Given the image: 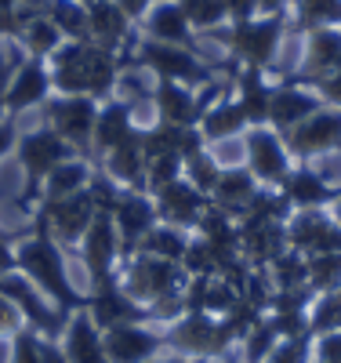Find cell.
<instances>
[{
  "mask_svg": "<svg viewBox=\"0 0 341 363\" xmlns=\"http://www.w3.org/2000/svg\"><path fill=\"white\" fill-rule=\"evenodd\" d=\"M258 189H262V182L243 164H229V167L218 171V182H214V189H211V207H218V211H225V215L240 218V211L251 203V196Z\"/></svg>",
  "mask_w": 341,
  "mask_h": 363,
  "instance_id": "24",
  "label": "cell"
},
{
  "mask_svg": "<svg viewBox=\"0 0 341 363\" xmlns=\"http://www.w3.org/2000/svg\"><path fill=\"white\" fill-rule=\"evenodd\" d=\"M18 8V0H0V15H4V11H15Z\"/></svg>",
  "mask_w": 341,
  "mask_h": 363,
  "instance_id": "53",
  "label": "cell"
},
{
  "mask_svg": "<svg viewBox=\"0 0 341 363\" xmlns=\"http://www.w3.org/2000/svg\"><path fill=\"white\" fill-rule=\"evenodd\" d=\"M164 338L171 352L203 356L211 363L236 352L243 342L229 316H211V313H181L178 320L164 323Z\"/></svg>",
  "mask_w": 341,
  "mask_h": 363,
  "instance_id": "3",
  "label": "cell"
},
{
  "mask_svg": "<svg viewBox=\"0 0 341 363\" xmlns=\"http://www.w3.org/2000/svg\"><path fill=\"white\" fill-rule=\"evenodd\" d=\"M62 352L69 363H109L106 356V342H102V327L87 316V309H77L66 320V330L58 338Z\"/></svg>",
  "mask_w": 341,
  "mask_h": 363,
  "instance_id": "21",
  "label": "cell"
},
{
  "mask_svg": "<svg viewBox=\"0 0 341 363\" xmlns=\"http://www.w3.org/2000/svg\"><path fill=\"white\" fill-rule=\"evenodd\" d=\"M116 277H120L123 291L135 301H142V306H152V301L181 291L185 280H189L181 265L152 258V255H123L120 265H116Z\"/></svg>",
  "mask_w": 341,
  "mask_h": 363,
  "instance_id": "4",
  "label": "cell"
},
{
  "mask_svg": "<svg viewBox=\"0 0 341 363\" xmlns=\"http://www.w3.org/2000/svg\"><path fill=\"white\" fill-rule=\"evenodd\" d=\"M284 145H287V153L294 157V164H308L316 157L337 153L341 149V109L320 106L316 113H308L301 124L284 131Z\"/></svg>",
  "mask_w": 341,
  "mask_h": 363,
  "instance_id": "8",
  "label": "cell"
},
{
  "mask_svg": "<svg viewBox=\"0 0 341 363\" xmlns=\"http://www.w3.org/2000/svg\"><path fill=\"white\" fill-rule=\"evenodd\" d=\"M337 66H341V29H337V26H334V29H316V33H308L301 69H298L291 80L313 87L320 77L334 73Z\"/></svg>",
  "mask_w": 341,
  "mask_h": 363,
  "instance_id": "22",
  "label": "cell"
},
{
  "mask_svg": "<svg viewBox=\"0 0 341 363\" xmlns=\"http://www.w3.org/2000/svg\"><path fill=\"white\" fill-rule=\"evenodd\" d=\"M255 11H258V0H225L229 22H251Z\"/></svg>",
  "mask_w": 341,
  "mask_h": 363,
  "instance_id": "46",
  "label": "cell"
},
{
  "mask_svg": "<svg viewBox=\"0 0 341 363\" xmlns=\"http://www.w3.org/2000/svg\"><path fill=\"white\" fill-rule=\"evenodd\" d=\"M15 258H18V272L51 301L58 313L73 316L77 309L87 306V294H80L73 277H69L66 251H62L44 229H37L33 222H29V233L22 240H15Z\"/></svg>",
  "mask_w": 341,
  "mask_h": 363,
  "instance_id": "2",
  "label": "cell"
},
{
  "mask_svg": "<svg viewBox=\"0 0 341 363\" xmlns=\"http://www.w3.org/2000/svg\"><path fill=\"white\" fill-rule=\"evenodd\" d=\"M240 225V255L251 269H269L287 251V222H236Z\"/></svg>",
  "mask_w": 341,
  "mask_h": 363,
  "instance_id": "19",
  "label": "cell"
},
{
  "mask_svg": "<svg viewBox=\"0 0 341 363\" xmlns=\"http://www.w3.org/2000/svg\"><path fill=\"white\" fill-rule=\"evenodd\" d=\"M243 167L251 171L262 186L276 189L294 167V157L287 153L284 135L272 128H247L243 131Z\"/></svg>",
  "mask_w": 341,
  "mask_h": 363,
  "instance_id": "10",
  "label": "cell"
},
{
  "mask_svg": "<svg viewBox=\"0 0 341 363\" xmlns=\"http://www.w3.org/2000/svg\"><path fill=\"white\" fill-rule=\"evenodd\" d=\"M138 66L157 73L160 80H174V84H185V87H203L214 80V73L200 62V58L189 51V48H174V44H160V40H145L138 51Z\"/></svg>",
  "mask_w": 341,
  "mask_h": 363,
  "instance_id": "9",
  "label": "cell"
},
{
  "mask_svg": "<svg viewBox=\"0 0 341 363\" xmlns=\"http://www.w3.org/2000/svg\"><path fill=\"white\" fill-rule=\"evenodd\" d=\"M196 236L207 240V244L218 251L225 262L240 258V225H236L233 215H225V211L207 207V211H203V218H200V225H196Z\"/></svg>",
  "mask_w": 341,
  "mask_h": 363,
  "instance_id": "30",
  "label": "cell"
},
{
  "mask_svg": "<svg viewBox=\"0 0 341 363\" xmlns=\"http://www.w3.org/2000/svg\"><path fill=\"white\" fill-rule=\"evenodd\" d=\"M40 335L33 327H22L18 335L8 342V363H44V356H40Z\"/></svg>",
  "mask_w": 341,
  "mask_h": 363,
  "instance_id": "41",
  "label": "cell"
},
{
  "mask_svg": "<svg viewBox=\"0 0 341 363\" xmlns=\"http://www.w3.org/2000/svg\"><path fill=\"white\" fill-rule=\"evenodd\" d=\"M327 211H330V218H334V222H337V225H341V193H337V196H334V203H330V207H327Z\"/></svg>",
  "mask_w": 341,
  "mask_h": 363,
  "instance_id": "51",
  "label": "cell"
},
{
  "mask_svg": "<svg viewBox=\"0 0 341 363\" xmlns=\"http://www.w3.org/2000/svg\"><path fill=\"white\" fill-rule=\"evenodd\" d=\"M84 309H87V316L95 320L102 330L120 327V323H152L149 306H142V301H135L128 291H123L116 272H113L109 280H102L99 287L87 291V306Z\"/></svg>",
  "mask_w": 341,
  "mask_h": 363,
  "instance_id": "11",
  "label": "cell"
},
{
  "mask_svg": "<svg viewBox=\"0 0 341 363\" xmlns=\"http://www.w3.org/2000/svg\"><path fill=\"white\" fill-rule=\"evenodd\" d=\"M196 128H200L203 142L214 145V142L243 138V131L251 128V124H247V116H243V109L236 106V99H218L214 106H207V113L200 116Z\"/></svg>",
  "mask_w": 341,
  "mask_h": 363,
  "instance_id": "27",
  "label": "cell"
},
{
  "mask_svg": "<svg viewBox=\"0 0 341 363\" xmlns=\"http://www.w3.org/2000/svg\"><path fill=\"white\" fill-rule=\"evenodd\" d=\"M149 363H211V359H203V356H181V352H160L157 359H149Z\"/></svg>",
  "mask_w": 341,
  "mask_h": 363,
  "instance_id": "49",
  "label": "cell"
},
{
  "mask_svg": "<svg viewBox=\"0 0 341 363\" xmlns=\"http://www.w3.org/2000/svg\"><path fill=\"white\" fill-rule=\"evenodd\" d=\"M236 106L243 109L251 128H269V106H272V87L265 80V69L243 66L236 73Z\"/></svg>",
  "mask_w": 341,
  "mask_h": 363,
  "instance_id": "26",
  "label": "cell"
},
{
  "mask_svg": "<svg viewBox=\"0 0 341 363\" xmlns=\"http://www.w3.org/2000/svg\"><path fill=\"white\" fill-rule=\"evenodd\" d=\"M323 102L316 91H308L301 84H280V87H272V106H269V128L272 131H291L294 124H301V120L308 113H316Z\"/></svg>",
  "mask_w": 341,
  "mask_h": 363,
  "instance_id": "23",
  "label": "cell"
},
{
  "mask_svg": "<svg viewBox=\"0 0 341 363\" xmlns=\"http://www.w3.org/2000/svg\"><path fill=\"white\" fill-rule=\"evenodd\" d=\"M55 95L51 87V69L44 58H22V62L15 66V73L8 77L4 84V102H8V116H22L29 109H40L47 99Z\"/></svg>",
  "mask_w": 341,
  "mask_h": 363,
  "instance_id": "14",
  "label": "cell"
},
{
  "mask_svg": "<svg viewBox=\"0 0 341 363\" xmlns=\"http://www.w3.org/2000/svg\"><path fill=\"white\" fill-rule=\"evenodd\" d=\"M313 359H320V363H341V327L323 330V335L313 338Z\"/></svg>",
  "mask_w": 341,
  "mask_h": 363,
  "instance_id": "43",
  "label": "cell"
},
{
  "mask_svg": "<svg viewBox=\"0 0 341 363\" xmlns=\"http://www.w3.org/2000/svg\"><path fill=\"white\" fill-rule=\"evenodd\" d=\"M178 8L193 29H218L225 15V0H178Z\"/></svg>",
  "mask_w": 341,
  "mask_h": 363,
  "instance_id": "38",
  "label": "cell"
},
{
  "mask_svg": "<svg viewBox=\"0 0 341 363\" xmlns=\"http://www.w3.org/2000/svg\"><path fill=\"white\" fill-rule=\"evenodd\" d=\"M284 4H287V0H258V11H265V15H284Z\"/></svg>",
  "mask_w": 341,
  "mask_h": 363,
  "instance_id": "50",
  "label": "cell"
},
{
  "mask_svg": "<svg viewBox=\"0 0 341 363\" xmlns=\"http://www.w3.org/2000/svg\"><path fill=\"white\" fill-rule=\"evenodd\" d=\"M189 236H193V233L174 229V225H167V222H157L128 255H152V258H164V262L181 265V255H185V247H189Z\"/></svg>",
  "mask_w": 341,
  "mask_h": 363,
  "instance_id": "31",
  "label": "cell"
},
{
  "mask_svg": "<svg viewBox=\"0 0 341 363\" xmlns=\"http://www.w3.org/2000/svg\"><path fill=\"white\" fill-rule=\"evenodd\" d=\"M102 342L109 363H149L160 352H171L160 323H120L102 330Z\"/></svg>",
  "mask_w": 341,
  "mask_h": 363,
  "instance_id": "12",
  "label": "cell"
},
{
  "mask_svg": "<svg viewBox=\"0 0 341 363\" xmlns=\"http://www.w3.org/2000/svg\"><path fill=\"white\" fill-rule=\"evenodd\" d=\"M287 247L313 255H341V225L330 218V211H294L287 218Z\"/></svg>",
  "mask_w": 341,
  "mask_h": 363,
  "instance_id": "15",
  "label": "cell"
},
{
  "mask_svg": "<svg viewBox=\"0 0 341 363\" xmlns=\"http://www.w3.org/2000/svg\"><path fill=\"white\" fill-rule=\"evenodd\" d=\"M109 218H113V225L120 233V258L160 222L157 218V203H152V196L145 189H123L120 200H116V207L109 211Z\"/></svg>",
  "mask_w": 341,
  "mask_h": 363,
  "instance_id": "17",
  "label": "cell"
},
{
  "mask_svg": "<svg viewBox=\"0 0 341 363\" xmlns=\"http://www.w3.org/2000/svg\"><path fill=\"white\" fill-rule=\"evenodd\" d=\"M87 29L95 44L120 55V48L128 44V33H131V18L116 8V0H87Z\"/></svg>",
  "mask_w": 341,
  "mask_h": 363,
  "instance_id": "25",
  "label": "cell"
},
{
  "mask_svg": "<svg viewBox=\"0 0 341 363\" xmlns=\"http://www.w3.org/2000/svg\"><path fill=\"white\" fill-rule=\"evenodd\" d=\"M334 26H341V0H294V29L316 33Z\"/></svg>",
  "mask_w": 341,
  "mask_h": 363,
  "instance_id": "34",
  "label": "cell"
},
{
  "mask_svg": "<svg viewBox=\"0 0 341 363\" xmlns=\"http://www.w3.org/2000/svg\"><path fill=\"white\" fill-rule=\"evenodd\" d=\"M313 91L320 95V102H323V106H334V109H341V66H337L334 73L320 77V80L313 84Z\"/></svg>",
  "mask_w": 341,
  "mask_h": 363,
  "instance_id": "44",
  "label": "cell"
},
{
  "mask_svg": "<svg viewBox=\"0 0 341 363\" xmlns=\"http://www.w3.org/2000/svg\"><path fill=\"white\" fill-rule=\"evenodd\" d=\"M341 287V255H313L308 258V291L316 298Z\"/></svg>",
  "mask_w": 341,
  "mask_h": 363,
  "instance_id": "36",
  "label": "cell"
},
{
  "mask_svg": "<svg viewBox=\"0 0 341 363\" xmlns=\"http://www.w3.org/2000/svg\"><path fill=\"white\" fill-rule=\"evenodd\" d=\"M22 327H29V323H26V316H22V309L15 306L11 298L0 294V342H11Z\"/></svg>",
  "mask_w": 341,
  "mask_h": 363,
  "instance_id": "42",
  "label": "cell"
},
{
  "mask_svg": "<svg viewBox=\"0 0 341 363\" xmlns=\"http://www.w3.org/2000/svg\"><path fill=\"white\" fill-rule=\"evenodd\" d=\"M276 189L284 193V200L294 211H327L334 203V196H337V186H330V182L316 167H308V164H294Z\"/></svg>",
  "mask_w": 341,
  "mask_h": 363,
  "instance_id": "18",
  "label": "cell"
},
{
  "mask_svg": "<svg viewBox=\"0 0 341 363\" xmlns=\"http://www.w3.org/2000/svg\"><path fill=\"white\" fill-rule=\"evenodd\" d=\"M240 301H243L240 287L229 284L225 277H211V280H207V291H203V313H211V316H229V313L240 306Z\"/></svg>",
  "mask_w": 341,
  "mask_h": 363,
  "instance_id": "37",
  "label": "cell"
},
{
  "mask_svg": "<svg viewBox=\"0 0 341 363\" xmlns=\"http://www.w3.org/2000/svg\"><path fill=\"white\" fill-rule=\"evenodd\" d=\"M91 174H95V160L87 157H69L66 164H58L40 186V200H62V196H73V193H84Z\"/></svg>",
  "mask_w": 341,
  "mask_h": 363,
  "instance_id": "28",
  "label": "cell"
},
{
  "mask_svg": "<svg viewBox=\"0 0 341 363\" xmlns=\"http://www.w3.org/2000/svg\"><path fill=\"white\" fill-rule=\"evenodd\" d=\"M218 171H222V164L214 160V153H211V149H203V153H196V157H189V160H185V171H181V178H189V182H193V186H196L203 196H211L214 182H218Z\"/></svg>",
  "mask_w": 341,
  "mask_h": 363,
  "instance_id": "39",
  "label": "cell"
},
{
  "mask_svg": "<svg viewBox=\"0 0 341 363\" xmlns=\"http://www.w3.org/2000/svg\"><path fill=\"white\" fill-rule=\"evenodd\" d=\"M18 44H22V51H26L29 58H44V62H47V58H51L62 44H66V37L58 33V26H55L44 11H37L33 18L26 22L22 33H18Z\"/></svg>",
  "mask_w": 341,
  "mask_h": 363,
  "instance_id": "32",
  "label": "cell"
},
{
  "mask_svg": "<svg viewBox=\"0 0 341 363\" xmlns=\"http://www.w3.org/2000/svg\"><path fill=\"white\" fill-rule=\"evenodd\" d=\"M15 142H18V124H15V116L0 120V164H4V160L15 153Z\"/></svg>",
  "mask_w": 341,
  "mask_h": 363,
  "instance_id": "45",
  "label": "cell"
},
{
  "mask_svg": "<svg viewBox=\"0 0 341 363\" xmlns=\"http://www.w3.org/2000/svg\"><path fill=\"white\" fill-rule=\"evenodd\" d=\"M99 106H102V102L87 99V95H51V99L40 106V116H44V124H47L58 138H66L80 157L95 160V157H91V142H95Z\"/></svg>",
  "mask_w": 341,
  "mask_h": 363,
  "instance_id": "6",
  "label": "cell"
},
{
  "mask_svg": "<svg viewBox=\"0 0 341 363\" xmlns=\"http://www.w3.org/2000/svg\"><path fill=\"white\" fill-rule=\"evenodd\" d=\"M265 277L272 284V291H287V287H305L308 284V258L294 247H287L280 258H276L269 269H265Z\"/></svg>",
  "mask_w": 341,
  "mask_h": 363,
  "instance_id": "35",
  "label": "cell"
},
{
  "mask_svg": "<svg viewBox=\"0 0 341 363\" xmlns=\"http://www.w3.org/2000/svg\"><path fill=\"white\" fill-rule=\"evenodd\" d=\"M225 363H240V352H229V359Z\"/></svg>",
  "mask_w": 341,
  "mask_h": 363,
  "instance_id": "55",
  "label": "cell"
},
{
  "mask_svg": "<svg viewBox=\"0 0 341 363\" xmlns=\"http://www.w3.org/2000/svg\"><path fill=\"white\" fill-rule=\"evenodd\" d=\"M18 233H11V229H4V225H0V244H4V240H15Z\"/></svg>",
  "mask_w": 341,
  "mask_h": 363,
  "instance_id": "54",
  "label": "cell"
},
{
  "mask_svg": "<svg viewBox=\"0 0 341 363\" xmlns=\"http://www.w3.org/2000/svg\"><path fill=\"white\" fill-rule=\"evenodd\" d=\"M40 356H44V363H69L66 352H62V345H58L55 338H44V342H40Z\"/></svg>",
  "mask_w": 341,
  "mask_h": 363,
  "instance_id": "48",
  "label": "cell"
},
{
  "mask_svg": "<svg viewBox=\"0 0 341 363\" xmlns=\"http://www.w3.org/2000/svg\"><path fill=\"white\" fill-rule=\"evenodd\" d=\"M77 255H80V262L87 269V291L99 287L102 280H109L116 272V265H120V233H116L109 215H99L95 222H91V229L84 233Z\"/></svg>",
  "mask_w": 341,
  "mask_h": 363,
  "instance_id": "13",
  "label": "cell"
},
{
  "mask_svg": "<svg viewBox=\"0 0 341 363\" xmlns=\"http://www.w3.org/2000/svg\"><path fill=\"white\" fill-rule=\"evenodd\" d=\"M44 15L58 26V33L66 37V40H91L87 4H84V0H47Z\"/></svg>",
  "mask_w": 341,
  "mask_h": 363,
  "instance_id": "33",
  "label": "cell"
},
{
  "mask_svg": "<svg viewBox=\"0 0 341 363\" xmlns=\"http://www.w3.org/2000/svg\"><path fill=\"white\" fill-rule=\"evenodd\" d=\"M135 131H138V128H135V106H131L128 99H116V95L106 99V102L99 106L95 142H91V157H95V164H99L106 153H113L120 142H128Z\"/></svg>",
  "mask_w": 341,
  "mask_h": 363,
  "instance_id": "20",
  "label": "cell"
},
{
  "mask_svg": "<svg viewBox=\"0 0 341 363\" xmlns=\"http://www.w3.org/2000/svg\"><path fill=\"white\" fill-rule=\"evenodd\" d=\"M95 218H99V211H95V203H91L87 189H84V193L62 196V200H40L29 222H33L37 229H44L62 251H77L84 233L91 229Z\"/></svg>",
  "mask_w": 341,
  "mask_h": 363,
  "instance_id": "5",
  "label": "cell"
},
{
  "mask_svg": "<svg viewBox=\"0 0 341 363\" xmlns=\"http://www.w3.org/2000/svg\"><path fill=\"white\" fill-rule=\"evenodd\" d=\"M149 40L174 44V48H189L193 44V26L185 22L178 0H160V4L149 11Z\"/></svg>",
  "mask_w": 341,
  "mask_h": 363,
  "instance_id": "29",
  "label": "cell"
},
{
  "mask_svg": "<svg viewBox=\"0 0 341 363\" xmlns=\"http://www.w3.org/2000/svg\"><path fill=\"white\" fill-rule=\"evenodd\" d=\"M116 8L128 15V18H142L152 8V0H116Z\"/></svg>",
  "mask_w": 341,
  "mask_h": 363,
  "instance_id": "47",
  "label": "cell"
},
{
  "mask_svg": "<svg viewBox=\"0 0 341 363\" xmlns=\"http://www.w3.org/2000/svg\"><path fill=\"white\" fill-rule=\"evenodd\" d=\"M51 87L58 95H87L106 102L120 84V55L95 40H66L51 55Z\"/></svg>",
  "mask_w": 341,
  "mask_h": 363,
  "instance_id": "1",
  "label": "cell"
},
{
  "mask_svg": "<svg viewBox=\"0 0 341 363\" xmlns=\"http://www.w3.org/2000/svg\"><path fill=\"white\" fill-rule=\"evenodd\" d=\"M337 193H341V186H337Z\"/></svg>",
  "mask_w": 341,
  "mask_h": 363,
  "instance_id": "56",
  "label": "cell"
},
{
  "mask_svg": "<svg viewBox=\"0 0 341 363\" xmlns=\"http://www.w3.org/2000/svg\"><path fill=\"white\" fill-rule=\"evenodd\" d=\"M313 330H305L298 338H284L276 342V349L269 352L265 363H313Z\"/></svg>",
  "mask_w": 341,
  "mask_h": 363,
  "instance_id": "40",
  "label": "cell"
},
{
  "mask_svg": "<svg viewBox=\"0 0 341 363\" xmlns=\"http://www.w3.org/2000/svg\"><path fill=\"white\" fill-rule=\"evenodd\" d=\"M152 203H157V218L185 229V233H196L203 211L211 207V196H203L189 178H174L171 186H164L160 193H152Z\"/></svg>",
  "mask_w": 341,
  "mask_h": 363,
  "instance_id": "16",
  "label": "cell"
},
{
  "mask_svg": "<svg viewBox=\"0 0 341 363\" xmlns=\"http://www.w3.org/2000/svg\"><path fill=\"white\" fill-rule=\"evenodd\" d=\"M313 363H320V359H313Z\"/></svg>",
  "mask_w": 341,
  "mask_h": 363,
  "instance_id": "57",
  "label": "cell"
},
{
  "mask_svg": "<svg viewBox=\"0 0 341 363\" xmlns=\"http://www.w3.org/2000/svg\"><path fill=\"white\" fill-rule=\"evenodd\" d=\"M280 37H284V15L229 22L218 33V40H225L233 48V55L251 69H269L272 66V55H276V48H280Z\"/></svg>",
  "mask_w": 341,
  "mask_h": 363,
  "instance_id": "7",
  "label": "cell"
},
{
  "mask_svg": "<svg viewBox=\"0 0 341 363\" xmlns=\"http://www.w3.org/2000/svg\"><path fill=\"white\" fill-rule=\"evenodd\" d=\"M0 120H8V102H4V80H0Z\"/></svg>",
  "mask_w": 341,
  "mask_h": 363,
  "instance_id": "52",
  "label": "cell"
}]
</instances>
